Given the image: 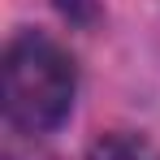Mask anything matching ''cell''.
<instances>
[{
    "label": "cell",
    "instance_id": "obj_1",
    "mask_svg": "<svg viewBox=\"0 0 160 160\" xmlns=\"http://www.w3.org/2000/svg\"><path fill=\"white\" fill-rule=\"evenodd\" d=\"M74 91H78L74 61L56 39L26 30L4 48L0 95H4V117L18 130L26 134L56 130L74 108Z\"/></svg>",
    "mask_w": 160,
    "mask_h": 160
},
{
    "label": "cell",
    "instance_id": "obj_2",
    "mask_svg": "<svg viewBox=\"0 0 160 160\" xmlns=\"http://www.w3.org/2000/svg\"><path fill=\"white\" fill-rule=\"evenodd\" d=\"M91 160H160V156L134 134H108L91 147Z\"/></svg>",
    "mask_w": 160,
    "mask_h": 160
}]
</instances>
